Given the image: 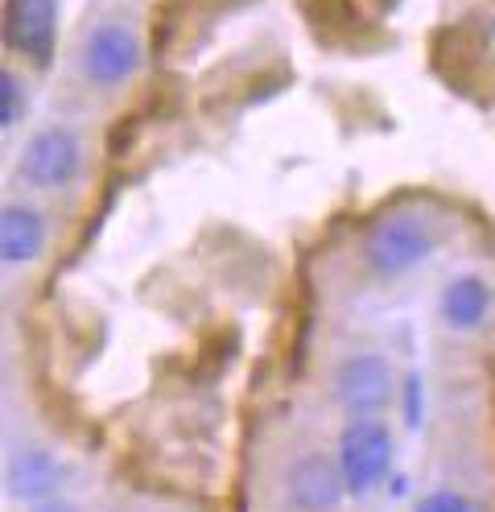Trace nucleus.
I'll return each mask as SVG.
<instances>
[{
	"mask_svg": "<svg viewBox=\"0 0 495 512\" xmlns=\"http://www.w3.org/2000/svg\"><path fill=\"white\" fill-rule=\"evenodd\" d=\"M392 467V434L376 418H355L339 438V471L347 492H372Z\"/></svg>",
	"mask_w": 495,
	"mask_h": 512,
	"instance_id": "f257e3e1",
	"label": "nucleus"
},
{
	"mask_svg": "<svg viewBox=\"0 0 495 512\" xmlns=\"http://www.w3.org/2000/svg\"><path fill=\"white\" fill-rule=\"evenodd\" d=\"M363 252H368V265L380 277H401V273L417 269L425 256L434 252V236H429V228H425L421 219L392 215V219H384L380 228L368 236Z\"/></svg>",
	"mask_w": 495,
	"mask_h": 512,
	"instance_id": "f03ea898",
	"label": "nucleus"
},
{
	"mask_svg": "<svg viewBox=\"0 0 495 512\" xmlns=\"http://www.w3.org/2000/svg\"><path fill=\"white\" fill-rule=\"evenodd\" d=\"M58 34V0H5L0 9V38L29 62H46Z\"/></svg>",
	"mask_w": 495,
	"mask_h": 512,
	"instance_id": "7ed1b4c3",
	"label": "nucleus"
},
{
	"mask_svg": "<svg viewBox=\"0 0 495 512\" xmlns=\"http://www.w3.org/2000/svg\"><path fill=\"white\" fill-rule=\"evenodd\" d=\"M141 62V38L137 29H128L120 21H104L91 29V38L83 46V75L99 87L124 83Z\"/></svg>",
	"mask_w": 495,
	"mask_h": 512,
	"instance_id": "20e7f679",
	"label": "nucleus"
},
{
	"mask_svg": "<svg viewBox=\"0 0 495 512\" xmlns=\"http://www.w3.org/2000/svg\"><path fill=\"white\" fill-rule=\"evenodd\" d=\"M335 401L355 413V418H372L392 401V368L384 356L359 351V356L343 360L335 372Z\"/></svg>",
	"mask_w": 495,
	"mask_h": 512,
	"instance_id": "39448f33",
	"label": "nucleus"
},
{
	"mask_svg": "<svg viewBox=\"0 0 495 512\" xmlns=\"http://www.w3.org/2000/svg\"><path fill=\"white\" fill-rule=\"evenodd\" d=\"M79 166H83V149H79L75 133H66V128H46V133H38L21 153V178L42 190L66 186L79 174Z\"/></svg>",
	"mask_w": 495,
	"mask_h": 512,
	"instance_id": "423d86ee",
	"label": "nucleus"
},
{
	"mask_svg": "<svg viewBox=\"0 0 495 512\" xmlns=\"http://www.w3.org/2000/svg\"><path fill=\"white\" fill-rule=\"evenodd\" d=\"M343 492H347L343 471H339V463H330L326 455L297 459L293 471H289V500L302 512H330L343 500Z\"/></svg>",
	"mask_w": 495,
	"mask_h": 512,
	"instance_id": "0eeeda50",
	"label": "nucleus"
},
{
	"mask_svg": "<svg viewBox=\"0 0 495 512\" xmlns=\"http://www.w3.org/2000/svg\"><path fill=\"white\" fill-rule=\"evenodd\" d=\"M46 244V223L33 207L9 203L0 207V261L5 265H29Z\"/></svg>",
	"mask_w": 495,
	"mask_h": 512,
	"instance_id": "6e6552de",
	"label": "nucleus"
},
{
	"mask_svg": "<svg viewBox=\"0 0 495 512\" xmlns=\"http://www.w3.org/2000/svg\"><path fill=\"white\" fill-rule=\"evenodd\" d=\"M62 479V467L46 451H21L9 463V492L17 500H46Z\"/></svg>",
	"mask_w": 495,
	"mask_h": 512,
	"instance_id": "1a4fd4ad",
	"label": "nucleus"
},
{
	"mask_svg": "<svg viewBox=\"0 0 495 512\" xmlns=\"http://www.w3.org/2000/svg\"><path fill=\"white\" fill-rule=\"evenodd\" d=\"M491 310V294H487V285L479 277H458L446 285V294H442V318L450 327L458 331H471L479 327L483 318Z\"/></svg>",
	"mask_w": 495,
	"mask_h": 512,
	"instance_id": "9d476101",
	"label": "nucleus"
},
{
	"mask_svg": "<svg viewBox=\"0 0 495 512\" xmlns=\"http://www.w3.org/2000/svg\"><path fill=\"white\" fill-rule=\"evenodd\" d=\"M21 104H25L21 79H17L9 67H0V128H9V124L21 116Z\"/></svg>",
	"mask_w": 495,
	"mask_h": 512,
	"instance_id": "9b49d317",
	"label": "nucleus"
},
{
	"mask_svg": "<svg viewBox=\"0 0 495 512\" xmlns=\"http://www.w3.org/2000/svg\"><path fill=\"white\" fill-rule=\"evenodd\" d=\"M417 512H475V504L458 492H434L417 504Z\"/></svg>",
	"mask_w": 495,
	"mask_h": 512,
	"instance_id": "f8f14e48",
	"label": "nucleus"
},
{
	"mask_svg": "<svg viewBox=\"0 0 495 512\" xmlns=\"http://www.w3.org/2000/svg\"><path fill=\"white\" fill-rule=\"evenodd\" d=\"M38 512H75L71 504H62V500H50V504H42Z\"/></svg>",
	"mask_w": 495,
	"mask_h": 512,
	"instance_id": "ddd939ff",
	"label": "nucleus"
}]
</instances>
